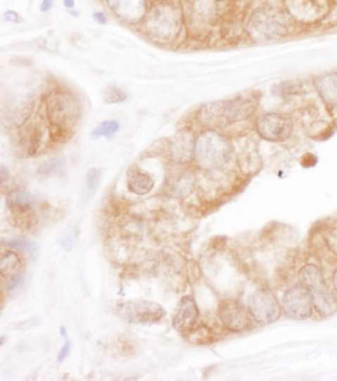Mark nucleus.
Segmentation results:
<instances>
[{
	"label": "nucleus",
	"instance_id": "f257e3e1",
	"mask_svg": "<svg viewBox=\"0 0 337 381\" xmlns=\"http://www.w3.org/2000/svg\"><path fill=\"white\" fill-rule=\"evenodd\" d=\"M46 121L51 135L57 141H65L72 135L82 117V104L70 90L56 87L44 100Z\"/></svg>",
	"mask_w": 337,
	"mask_h": 381
},
{
	"label": "nucleus",
	"instance_id": "f03ea898",
	"mask_svg": "<svg viewBox=\"0 0 337 381\" xmlns=\"http://www.w3.org/2000/svg\"><path fill=\"white\" fill-rule=\"evenodd\" d=\"M258 100L256 95L248 94L210 102L198 110L197 118L207 129L219 130L227 128L250 118L257 109Z\"/></svg>",
	"mask_w": 337,
	"mask_h": 381
},
{
	"label": "nucleus",
	"instance_id": "7ed1b4c3",
	"mask_svg": "<svg viewBox=\"0 0 337 381\" xmlns=\"http://www.w3.org/2000/svg\"><path fill=\"white\" fill-rule=\"evenodd\" d=\"M294 22L289 12L273 4H263L249 16L246 31L251 41L266 43L289 36Z\"/></svg>",
	"mask_w": 337,
	"mask_h": 381
},
{
	"label": "nucleus",
	"instance_id": "20e7f679",
	"mask_svg": "<svg viewBox=\"0 0 337 381\" xmlns=\"http://www.w3.org/2000/svg\"><path fill=\"white\" fill-rule=\"evenodd\" d=\"M141 29L156 43L170 44L179 38L183 28L182 9L170 0H160L148 8Z\"/></svg>",
	"mask_w": 337,
	"mask_h": 381
},
{
	"label": "nucleus",
	"instance_id": "39448f33",
	"mask_svg": "<svg viewBox=\"0 0 337 381\" xmlns=\"http://www.w3.org/2000/svg\"><path fill=\"white\" fill-rule=\"evenodd\" d=\"M234 148L229 138L215 129H206L196 138L195 160L205 170L224 168L233 156Z\"/></svg>",
	"mask_w": 337,
	"mask_h": 381
},
{
	"label": "nucleus",
	"instance_id": "423d86ee",
	"mask_svg": "<svg viewBox=\"0 0 337 381\" xmlns=\"http://www.w3.org/2000/svg\"><path fill=\"white\" fill-rule=\"evenodd\" d=\"M300 285L311 297L312 305L322 317H329L337 311V298L327 287L322 270L314 265L303 266L300 270Z\"/></svg>",
	"mask_w": 337,
	"mask_h": 381
},
{
	"label": "nucleus",
	"instance_id": "0eeeda50",
	"mask_svg": "<svg viewBox=\"0 0 337 381\" xmlns=\"http://www.w3.org/2000/svg\"><path fill=\"white\" fill-rule=\"evenodd\" d=\"M255 129L258 136L265 140L281 143L293 135L294 122L287 114L268 112L256 119Z\"/></svg>",
	"mask_w": 337,
	"mask_h": 381
},
{
	"label": "nucleus",
	"instance_id": "6e6552de",
	"mask_svg": "<svg viewBox=\"0 0 337 381\" xmlns=\"http://www.w3.org/2000/svg\"><path fill=\"white\" fill-rule=\"evenodd\" d=\"M117 309L120 316L131 324L158 323L166 315L160 304L148 300H129L120 303Z\"/></svg>",
	"mask_w": 337,
	"mask_h": 381
},
{
	"label": "nucleus",
	"instance_id": "1a4fd4ad",
	"mask_svg": "<svg viewBox=\"0 0 337 381\" xmlns=\"http://www.w3.org/2000/svg\"><path fill=\"white\" fill-rule=\"evenodd\" d=\"M248 311L257 323H274L282 313L277 298L269 289L261 288L248 297Z\"/></svg>",
	"mask_w": 337,
	"mask_h": 381
},
{
	"label": "nucleus",
	"instance_id": "9d476101",
	"mask_svg": "<svg viewBox=\"0 0 337 381\" xmlns=\"http://www.w3.org/2000/svg\"><path fill=\"white\" fill-rule=\"evenodd\" d=\"M196 138L189 129L178 131L166 144V155L177 165H186L195 158Z\"/></svg>",
	"mask_w": 337,
	"mask_h": 381
},
{
	"label": "nucleus",
	"instance_id": "9b49d317",
	"mask_svg": "<svg viewBox=\"0 0 337 381\" xmlns=\"http://www.w3.org/2000/svg\"><path fill=\"white\" fill-rule=\"evenodd\" d=\"M219 316L229 331L241 333L250 326V313L239 300L224 299L219 304Z\"/></svg>",
	"mask_w": 337,
	"mask_h": 381
},
{
	"label": "nucleus",
	"instance_id": "f8f14e48",
	"mask_svg": "<svg viewBox=\"0 0 337 381\" xmlns=\"http://www.w3.org/2000/svg\"><path fill=\"white\" fill-rule=\"evenodd\" d=\"M312 302L307 290L301 285L290 288L282 299V309L291 319L306 320L312 314Z\"/></svg>",
	"mask_w": 337,
	"mask_h": 381
},
{
	"label": "nucleus",
	"instance_id": "ddd939ff",
	"mask_svg": "<svg viewBox=\"0 0 337 381\" xmlns=\"http://www.w3.org/2000/svg\"><path fill=\"white\" fill-rule=\"evenodd\" d=\"M110 11L128 25L141 23L148 13L146 0H106Z\"/></svg>",
	"mask_w": 337,
	"mask_h": 381
},
{
	"label": "nucleus",
	"instance_id": "4468645a",
	"mask_svg": "<svg viewBox=\"0 0 337 381\" xmlns=\"http://www.w3.org/2000/svg\"><path fill=\"white\" fill-rule=\"evenodd\" d=\"M196 178L187 168H174L165 178V194L173 199H185L193 194Z\"/></svg>",
	"mask_w": 337,
	"mask_h": 381
},
{
	"label": "nucleus",
	"instance_id": "2eb2a0df",
	"mask_svg": "<svg viewBox=\"0 0 337 381\" xmlns=\"http://www.w3.org/2000/svg\"><path fill=\"white\" fill-rule=\"evenodd\" d=\"M44 140V129L39 122H27L19 133L18 148L24 157H32L40 150Z\"/></svg>",
	"mask_w": 337,
	"mask_h": 381
},
{
	"label": "nucleus",
	"instance_id": "dca6fc26",
	"mask_svg": "<svg viewBox=\"0 0 337 381\" xmlns=\"http://www.w3.org/2000/svg\"><path fill=\"white\" fill-rule=\"evenodd\" d=\"M35 102L31 95H21L18 99H13L8 104L6 111L2 117L6 119L9 125L22 127L28 122L31 114L33 113Z\"/></svg>",
	"mask_w": 337,
	"mask_h": 381
},
{
	"label": "nucleus",
	"instance_id": "f3484780",
	"mask_svg": "<svg viewBox=\"0 0 337 381\" xmlns=\"http://www.w3.org/2000/svg\"><path fill=\"white\" fill-rule=\"evenodd\" d=\"M199 319V309L192 297L185 296L180 300L177 313L173 318V327L180 333L191 331Z\"/></svg>",
	"mask_w": 337,
	"mask_h": 381
},
{
	"label": "nucleus",
	"instance_id": "a211bd4d",
	"mask_svg": "<svg viewBox=\"0 0 337 381\" xmlns=\"http://www.w3.org/2000/svg\"><path fill=\"white\" fill-rule=\"evenodd\" d=\"M287 4L290 15L302 21L316 20L324 11L321 0H288Z\"/></svg>",
	"mask_w": 337,
	"mask_h": 381
},
{
	"label": "nucleus",
	"instance_id": "6ab92c4d",
	"mask_svg": "<svg viewBox=\"0 0 337 381\" xmlns=\"http://www.w3.org/2000/svg\"><path fill=\"white\" fill-rule=\"evenodd\" d=\"M127 185L132 194L146 195L155 187V180L145 170L133 165L127 172Z\"/></svg>",
	"mask_w": 337,
	"mask_h": 381
},
{
	"label": "nucleus",
	"instance_id": "aec40b11",
	"mask_svg": "<svg viewBox=\"0 0 337 381\" xmlns=\"http://www.w3.org/2000/svg\"><path fill=\"white\" fill-rule=\"evenodd\" d=\"M314 87L326 105L337 106V72L319 75L314 80Z\"/></svg>",
	"mask_w": 337,
	"mask_h": 381
},
{
	"label": "nucleus",
	"instance_id": "412c9836",
	"mask_svg": "<svg viewBox=\"0 0 337 381\" xmlns=\"http://www.w3.org/2000/svg\"><path fill=\"white\" fill-rule=\"evenodd\" d=\"M37 204V199L24 189H14L6 196V205L11 212L24 214L30 211Z\"/></svg>",
	"mask_w": 337,
	"mask_h": 381
},
{
	"label": "nucleus",
	"instance_id": "4be33fe9",
	"mask_svg": "<svg viewBox=\"0 0 337 381\" xmlns=\"http://www.w3.org/2000/svg\"><path fill=\"white\" fill-rule=\"evenodd\" d=\"M21 268V261L17 254L6 251L0 260V273L2 277H13Z\"/></svg>",
	"mask_w": 337,
	"mask_h": 381
},
{
	"label": "nucleus",
	"instance_id": "5701e85b",
	"mask_svg": "<svg viewBox=\"0 0 337 381\" xmlns=\"http://www.w3.org/2000/svg\"><path fill=\"white\" fill-rule=\"evenodd\" d=\"M68 163L65 158H53L45 161L39 165L38 173L41 175H63L67 172Z\"/></svg>",
	"mask_w": 337,
	"mask_h": 381
},
{
	"label": "nucleus",
	"instance_id": "b1692460",
	"mask_svg": "<svg viewBox=\"0 0 337 381\" xmlns=\"http://www.w3.org/2000/svg\"><path fill=\"white\" fill-rule=\"evenodd\" d=\"M120 124L116 120H105L98 124L94 130H92L90 137L92 140H97V139L101 138V137H110L114 136L117 132L119 131Z\"/></svg>",
	"mask_w": 337,
	"mask_h": 381
},
{
	"label": "nucleus",
	"instance_id": "393cba45",
	"mask_svg": "<svg viewBox=\"0 0 337 381\" xmlns=\"http://www.w3.org/2000/svg\"><path fill=\"white\" fill-rule=\"evenodd\" d=\"M104 104H121L127 99L128 95L123 89H120L115 85H109L105 87L103 90V95H102Z\"/></svg>",
	"mask_w": 337,
	"mask_h": 381
},
{
	"label": "nucleus",
	"instance_id": "a878e982",
	"mask_svg": "<svg viewBox=\"0 0 337 381\" xmlns=\"http://www.w3.org/2000/svg\"><path fill=\"white\" fill-rule=\"evenodd\" d=\"M6 245L11 246V248L29 254H33L38 251V245L36 243L24 238L11 239V240L6 242Z\"/></svg>",
	"mask_w": 337,
	"mask_h": 381
},
{
	"label": "nucleus",
	"instance_id": "bb28decb",
	"mask_svg": "<svg viewBox=\"0 0 337 381\" xmlns=\"http://www.w3.org/2000/svg\"><path fill=\"white\" fill-rule=\"evenodd\" d=\"M101 180V170L97 168H91L87 173L85 185H87V194H94L99 187Z\"/></svg>",
	"mask_w": 337,
	"mask_h": 381
},
{
	"label": "nucleus",
	"instance_id": "cd10ccee",
	"mask_svg": "<svg viewBox=\"0 0 337 381\" xmlns=\"http://www.w3.org/2000/svg\"><path fill=\"white\" fill-rule=\"evenodd\" d=\"M77 237V230L73 226H70L65 229L63 232V236L61 237L58 243L61 246L65 251H70L72 250L73 245H75V239Z\"/></svg>",
	"mask_w": 337,
	"mask_h": 381
},
{
	"label": "nucleus",
	"instance_id": "c85d7f7f",
	"mask_svg": "<svg viewBox=\"0 0 337 381\" xmlns=\"http://www.w3.org/2000/svg\"><path fill=\"white\" fill-rule=\"evenodd\" d=\"M211 339L209 330L205 328V327H200L196 331L192 332V334L190 335L189 341L192 342V343L205 344L208 343V341Z\"/></svg>",
	"mask_w": 337,
	"mask_h": 381
},
{
	"label": "nucleus",
	"instance_id": "c756f323",
	"mask_svg": "<svg viewBox=\"0 0 337 381\" xmlns=\"http://www.w3.org/2000/svg\"><path fill=\"white\" fill-rule=\"evenodd\" d=\"M24 282V275L23 273H19V275H13L11 277V282L7 285V292H12L14 290H16L17 288L20 287L22 283Z\"/></svg>",
	"mask_w": 337,
	"mask_h": 381
},
{
	"label": "nucleus",
	"instance_id": "7c9ffc66",
	"mask_svg": "<svg viewBox=\"0 0 337 381\" xmlns=\"http://www.w3.org/2000/svg\"><path fill=\"white\" fill-rule=\"evenodd\" d=\"M4 20L11 22V23L19 24L22 22V17L15 11H8L4 14Z\"/></svg>",
	"mask_w": 337,
	"mask_h": 381
},
{
	"label": "nucleus",
	"instance_id": "2f4dec72",
	"mask_svg": "<svg viewBox=\"0 0 337 381\" xmlns=\"http://www.w3.org/2000/svg\"><path fill=\"white\" fill-rule=\"evenodd\" d=\"M70 349H72V344L67 339L65 341V345H63L62 350H61L60 354H58V361H65L68 358V356L70 355Z\"/></svg>",
	"mask_w": 337,
	"mask_h": 381
},
{
	"label": "nucleus",
	"instance_id": "473e14b6",
	"mask_svg": "<svg viewBox=\"0 0 337 381\" xmlns=\"http://www.w3.org/2000/svg\"><path fill=\"white\" fill-rule=\"evenodd\" d=\"M94 19L100 25H105L108 22V17L102 11H96L94 13Z\"/></svg>",
	"mask_w": 337,
	"mask_h": 381
},
{
	"label": "nucleus",
	"instance_id": "72a5a7b5",
	"mask_svg": "<svg viewBox=\"0 0 337 381\" xmlns=\"http://www.w3.org/2000/svg\"><path fill=\"white\" fill-rule=\"evenodd\" d=\"M9 177H11V172H9L6 165L2 163V165H0V180H1V183L6 182V180H9Z\"/></svg>",
	"mask_w": 337,
	"mask_h": 381
},
{
	"label": "nucleus",
	"instance_id": "f704fd0d",
	"mask_svg": "<svg viewBox=\"0 0 337 381\" xmlns=\"http://www.w3.org/2000/svg\"><path fill=\"white\" fill-rule=\"evenodd\" d=\"M53 4V0H43L40 6V11L42 12H48L51 11Z\"/></svg>",
	"mask_w": 337,
	"mask_h": 381
},
{
	"label": "nucleus",
	"instance_id": "c9c22d12",
	"mask_svg": "<svg viewBox=\"0 0 337 381\" xmlns=\"http://www.w3.org/2000/svg\"><path fill=\"white\" fill-rule=\"evenodd\" d=\"M63 6H65V8L73 11L75 7V0H63Z\"/></svg>",
	"mask_w": 337,
	"mask_h": 381
},
{
	"label": "nucleus",
	"instance_id": "e433bc0d",
	"mask_svg": "<svg viewBox=\"0 0 337 381\" xmlns=\"http://www.w3.org/2000/svg\"><path fill=\"white\" fill-rule=\"evenodd\" d=\"M333 285H334V288H336V292L337 294V270H336V273H334V275H333Z\"/></svg>",
	"mask_w": 337,
	"mask_h": 381
},
{
	"label": "nucleus",
	"instance_id": "4c0bfd02",
	"mask_svg": "<svg viewBox=\"0 0 337 381\" xmlns=\"http://www.w3.org/2000/svg\"><path fill=\"white\" fill-rule=\"evenodd\" d=\"M4 342H6V339H4V337H1V346H4Z\"/></svg>",
	"mask_w": 337,
	"mask_h": 381
}]
</instances>
